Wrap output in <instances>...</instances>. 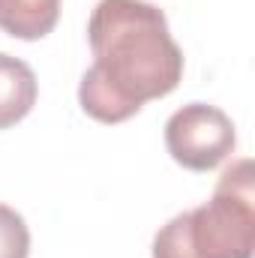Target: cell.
I'll return each mask as SVG.
<instances>
[{
	"instance_id": "obj_1",
	"label": "cell",
	"mask_w": 255,
	"mask_h": 258,
	"mask_svg": "<svg viewBox=\"0 0 255 258\" xmlns=\"http://www.w3.org/2000/svg\"><path fill=\"white\" fill-rule=\"evenodd\" d=\"M93 63L81 75L78 105L96 123H123L144 102L177 90L183 51L168 18L147 0H99L87 21Z\"/></svg>"
},
{
	"instance_id": "obj_2",
	"label": "cell",
	"mask_w": 255,
	"mask_h": 258,
	"mask_svg": "<svg viewBox=\"0 0 255 258\" xmlns=\"http://www.w3.org/2000/svg\"><path fill=\"white\" fill-rule=\"evenodd\" d=\"M153 258H252L255 171L252 159L231 162L210 201L177 213L153 237Z\"/></svg>"
},
{
	"instance_id": "obj_3",
	"label": "cell",
	"mask_w": 255,
	"mask_h": 258,
	"mask_svg": "<svg viewBox=\"0 0 255 258\" xmlns=\"http://www.w3.org/2000/svg\"><path fill=\"white\" fill-rule=\"evenodd\" d=\"M237 144L231 117L207 102H189L177 108L165 123V147L171 159L189 171H213Z\"/></svg>"
},
{
	"instance_id": "obj_4",
	"label": "cell",
	"mask_w": 255,
	"mask_h": 258,
	"mask_svg": "<svg viewBox=\"0 0 255 258\" xmlns=\"http://www.w3.org/2000/svg\"><path fill=\"white\" fill-rule=\"evenodd\" d=\"M39 96L36 72L24 60L0 51V129L21 123Z\"/></svg>"
},
{
	"instance_id": "obj_5",
	"label": "cell",
	"mask_w": 255,
	"mask_h": 258,
	"mask_svg": "<svg viewBox=\"0 0 255 258\" xmlns=\"http://www.w3.org/2000/svg\"><path fill=\"white\" fill-rule=\"evenodd\" d=\"M60 0H0V30L12 39L36 42L57 27Z\"/></svg>"
},
{
	"instance_id": "obj_6",
	"label": "cell",
	"mask_w": 255,
	"mask_h": 258,
	"mask_svg": "<svg viewBox=\"0 0 255 258\" xmlns=\"http://www.w3.org/2000/svg\"><path fill=\"white\" fill-rule=\"evenodd\" d=\"M27 255H30V228H27L24 216L15 207L0 204V258Z\"/></svg>"
}]
</instances>
